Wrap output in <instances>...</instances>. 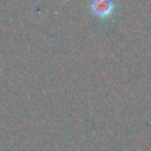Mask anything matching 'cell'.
I'll return each mask as SVG.
<instances>
[{
	"label": "cell",
	"instance_id": "obj_1",
	"mask_svg": "<svg viewBox=\"0 0 151 151\" xmlns=\"http://www.w3.org/2000/svg\"><path fill=\"white\" fill-rule=\"evenodd\" d=\"M113 2L112 1H105V0H96L91 4L92 11L98 15H106L112 11Z\"/></svg>",
	"mask_w": 151,
	"mask_h": 151
}]
</instances>
